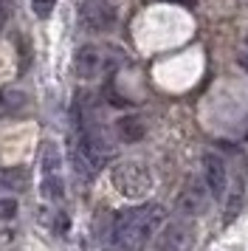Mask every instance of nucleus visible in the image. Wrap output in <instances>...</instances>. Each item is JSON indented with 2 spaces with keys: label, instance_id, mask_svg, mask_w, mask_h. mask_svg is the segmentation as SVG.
I'll return each instance as SVG.
<instances>
[{
  "label": "nucleus",
  "instance_id": "1",
  "mask_svg": "<svg viewBox=\"0 0 248 251\" xmlns=\"http://www.w3.org/2000/svg\"><path fill=\"white\" fill-rule=\"evenodd\" d=\"M167 212L158 203H144L133 209H122L113 217L110 243L116 251H144V246L164 226Z\"/></svg>",
  "mask_w": 248,
  "mask_h": 251
},
{
  "label": "nucleus",
  "instance_id": "2",
  "mask_svg": "<svg viewBox=\"0 0 248 251\" xmlns=\"http://www.w3.org/2000/svg\"><path fill=\"white\" fill-rule=\"evenodd\" d=\"M119 62H122V51H116L113 46L88 43V46L76 48V54H74V74L79 79L93 82V79H101L104 74H110Z\"/></svg>",
  "mask_w": 248,
  "mask_h": 251
},
{
  "label": "nucleus",
  "instance_id": "3",
  "mask_svg": "<svg viewBox=\"0 0 248 251\" xmlns=\"http://www.w3.org/2000/svg\"><path fill=\"white\" fill-rule=\"evenodd\" d=\"M110 183L127 201H144L152 192V172L141 161H119L110 170Z\"/></svg>",
  "mask_w": 248,
  "mask_h": 251
},
{
  "label": "nucleus",
  "instance_id": "4",
  "mask_svg": "<svg viewBox=\"0 0 248 251\" xmlns=\"http://www.w3.org/2000/svg\"><path fill=\"white\" fill-rule=\"evenodd\" d=\"M40 167H43V181H40V192L45 201L59 203L65 198V181H62V155L56 150L54 141H45L40 150Z\"/></svg>",
  "mask_w": 248,
  "mask_h": 251
},
{
  "label": "nucleus",
  "instance_id": "5",
  "mask_svg": "<svg viewBox=\"0 0 248 251\" xmlns=\"http://www.w3.org/2000/svg\"><path fill=\"white\" fill-rule=\"evenodd\" d=\"M79 23H82V28L96 31V34L113 31L119 23V9L110 0H82L79 3Z\"/></svg>",
  "mask_w": 248,
  "mask_h": 251
},
{
  "label": "nucleus",
  "instance_id": "6",
  "mask_svg": "<svg viewBox=\"0 0 248 251\" xmlns=\"http://www.w3.org/2000/svg\"><path fill=\"white\" fill-rule=\"evenodd\" d=\"M192 243H195V231L186 220H169L155 234V246L161 251H189Z\"/></svg>",
  "mask_w": 248,
  "mask_h": 251
},
{
  "label": "nucleus",
  "instance_id": "7",
  "mask_svg": "<svg viewBox=\"0 0 248 251\" xmlns=\"http://www.w3.org/2000/svg\"><path fill=\"white\" fill-rule=\"evenodd\" d=\"M209 189H206V181H189L183 189H180L178 201H175V209H178L183 217H198L206 212L209 206Z\"/></svg>",
  "mask_w": 248,
  "mask_h": 251
},
{
  "label": "nucleus",
  "instance_id": "8",
  "mask_svg": "<svg viewBox=\"0 0 248 251\" xmlns=\"http://www.w3.org/2000/svg\"><path fill=\"white\" fill-rule=\"evenodd\" d=\"M203 181H206V189L214 201H220L228 189V167L225 161L217 155V152H206L203 155Z\"/></svg>",
  "mask_w": 248,
  "mask_h": 251
},
{
  "label": "nucleus",
  "instance_id": "9",
  "mask_svg": "<svg viewBox=\"0 0 248 251\" xmlns=\"http://www.w3.org/2000/svg\"><path fill=\"white\" fill-rule=\"evenodd\" d=\"M144 133H147V127L138 116H122V119H116V136H119V141H124V144L141 141Z\"/></svg>",
  "mask_w": 248,
  "mask_h": 251
},
{
  "label": "nucleus",
  "instance_id": "10",
  "mask_svg": "<svg viewBox=\"0 0 248 251\" xmlns=\"http://www.w3.org/2000/svg\"><path fill=\"white\" fill-rule=\"evenodd\" d=\"M25 186H28L25 170H17V167L0 170V192H23Z\"/></svg>",
  "mask_w": 248,
  "mask_h": 251
},
{
  "label": "nucleus",
  "instance_id": "11",
  "mask_svg": "<svg viewBox=\"0 0 248 251\" xmlns=\"http://www.w3.org/2000/svg\"><path fill=\"white\" fill-rule=\"evenodd\" d=\"M23 104H25V96H23L20 91H14V88H0V119L14 113V110H20Z\"/></svg>",
  "mask_w": 248,
  "mask_h": 251
},
{
  "label": "nucleus",
  "instance_id": "12",
  "mask_svg": "<svg viewBox=\"0 0 248 251\" xmlns=\"http://www.w3.org/2000/svg\"><path fill=\"white\" fill-rule=\"evenodd\" d=\"M243 195H246V183H243V178H237L234 189H231V198H228V206H225V220H234V215L243 206Z\"/></svg>",
  "mask_w": 248,
  "mask_h": 251
},
{
  "label": "nucleus",
  "instance_id": "13",
  "mask_svg": "<svg viewBox=\"0 0 248 251\" xmlns=\"http://www.w3.org/2000/svg\"><path fill=\"white\" fill-rule=\"evenodd\" d=\"M56 0H31V12L40 17V20H45V17H51V12H54Z\"/></svg>",
  "mask_w": 248,
  "mask_h": 251
},
{
  "label": "nucleus",
  "instance_id": "14",
  "mask_svg": "<svg viewBox=\"0 0 248 251\" xmlns=\"http://www.w3.org/2000/svg\"><path fill=\"white\" fill-rule=\"evenodd\" d=\"M17 201L14 198H0V220H11V217L17 215Z\"/></svg>",
  "mask_w": 248,
  "mask_h": 251
},
{
  "label": "nucleus",
  "instance_id": "15",
  "mask_svg": "<svg viewBox=\"0 0 248 251\" xmlns=\"http://www.w3.org/2000/svg\"><path fill=\"white\" fill-rule=\"evenodd\" d=\"M6 20H9V3H6V0H0V31L6 28Z\"/></svg>",
  "mask_w": 248,
  "mask_h": 251
},
{
  "label": "nucleus",
  "instance_id": "16",
  "mask_svg": "<svg viewBox=\"0 0 248 251\" xmlns=\"http://www.w3.org/2000/svg\"><path fill=\"white\" fill-rule=\"evenodd\" d=\"M240 65H243V71L248 74V51H246V54H240Z\"/></svg>",
  "mask_w": 248,
  "mask_h": 251
},
{
  "label": "nucleus",
  "instance_id": "17",
  "mask_svg": "<svg viewBox=\"0 0 248 251\" xmlns=\"http://www.w3.org/2000/svg\"><path fill=\"white\" fill-rule=\"evenodd\" d=\"M164 3H175V6H192V0H164Z\"/></svg>",
  "mask_w": 248,
  "mask_h": 251
},
{
  "label": "nucleus",
  "instance_id": "18",
  "mask_svg": "<svg viewBox=\"0 0 248 251\" xmlns=\"http://www.w3.org/2000/svg\"><path fill=\"white\" fill-rule=\"evenodd\" d=\"M149 251H161V249H158V246H155V249H149Z\"/></svg>",
  "mask_w": 248,
  "mask_h": 251
},
{
  "label": "nucleus",
  "instance_id": "19",
  "mask_svg": "<svg viewBox=\"0 0 248 251\" xmlns=\"http://www.w3.org/2000/svg\"><path fill=\"white\" fill-rule=\"evenodd\" d=\"M246 46H248V37H246Z\"/></svg>",
  "mask_w": 248,
  "mask_h": 251
}]
</instances>
